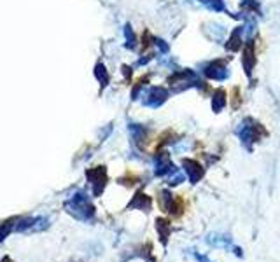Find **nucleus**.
<instances>
[{
    "instance_id": "12",
    "label": "nucleus",
    "mask_w": 280,
    "mask_h": 262,
    "mask_svg": "<svg viewBox=\"0 0 280 262\" xmlns=\"http://www.w3.org/2000/svg\"><path fill=\"white\" fill-rule=\"evenodd\" d=\"M242 34H243V26H238V28L235 30L233 34H231L230 40L226 44V47L230 51H238L242 47Z\"/></svg>"
},
{
    "instance_id": "19",
    "label": "nucleus",
    "mask_w": 280,
    "mask_h": 262,
    "mask_svg": "<svg viewBox=\"0 0 280 262\" xmlns=\"http://www.w3.org/2000/svg\"><path fill=\"white\" fill-rule=\"evenodd\" d=\"M191 254L194 255V259H196L198 262H212V261H210V259H207L205 255H200V254H196V252H194V250H191Z\"/></svg>"
},
{
    "instance_id": "13",
    "label": "nucleus",
    "mask_w": 280,
    "mask_h": 262,
    "mask_svg": "<svg viewBox=\"0 0 280 262\" xmlns=\"http://www.w3.org/2000/svg\"><path fill=\"white\" fill-rule=\"evenodd\" d=\"M226 103H228V100H226L224 89H217V91L214 93V96H212V108H214V112H221L222 108L226 107Z\"/></svg>"
},
{
    "instance_id": "9",
    "label": "nucleus",
    "mask_w": 280,
    "mask_h": 262,
    "mask_svg": "<svg viewBox=\"0 0 280 262\" xmlns=\"http://www.w3.org/2000/svg\"><path fill=\"white\" fill-rule=\"evenodd\" d=\"M207 243L215 248H233V243H231V238L228 234H219V233H212L207 238Z\"/></svg>"
},
{
    "instance_id": "8",
    "label": "nucleus",
    "mask_w": 280,
    "mask_h": 262,
    "mask_svg": "<svg viewBox=\"0 0 280 262\" xmlns=\"http://www.w3.org/2000/svg\"><path fill=\"white\" fill-rule=\"evenodd\" d=\"M151 206H152V200L142 191H138L137 194L133 196V200L128 203V210L137 208V210H144V212H151Z\"/></svg>"
},
{
    "instance_id": "11",
    "label": "nucleus",
    "mask_w": 280,
    "mask_h": 262,
    "mask_svg": "<svg viewBox=\"0 0 280 262\" xmlns=\"http://www.w3.org/2000/svg\"><path fill=\"white\" fill-rule=\"evenodd\" d=\"M242 63H243V70H245L247 75L252 74V68L256 65V56H254V49H252V42L249 40L247 47L243 49V54H242Z\"/></svg>"
},
{
    "instance_id": "14",
    "label": "nucleus",
    "mask_w": 280,
    "mask_h": 262,
    "mask_svg": "<svg viewBox=\"0 0 280 262\" xmlns=\"http://www.w3.org/2000/svg\"><path fill=\"white\" fill-rule=\"evenodd\" d=\"M200 2L205 5L207 9H210V11H215V13H219V11H224V0H200Z\"/></svg>"
},
{
    "instance_id": "5",
    "label": "nucleus",
    "mask_w": 280,
    "mask_h": 262,
    "mask_svg": "<svg viewBox=\"0 0 280 262\" xmlns=\"http://www.w3.org/2000/svg\"><path fill=\"white\" fill-rule=\"evenodd\" d=\"M167 98H168V91L165 89V87H151L146 95L144 103H146L147 107L158 108L159 105H163L165 101H167Z\"/></svg>"
},
{
    "instance_id": "4",
    "label": "nucleus",
    "mask_w": 280,
    "mask_h": 262,
    "mask_svg": "<svg viewBox=\"0 0 280 262\" xmlns=\"http://www.w3.org/2000/svg\"><path fill=\"white\" fill-rule=\"evenodd\" d=\"M203 74L212 81H224L230 75V72H228V68L222 61H212L203 67Z\"/></svg>"
},
{
    "instance_id": "2",
    "label": "nucleus",
    "mask_w": 280,
    "mask_h": 262,
    "mask_svg": "<svg viewBox=\"0 0 280 262\" xmlns=\"http://www.w3.org/2000/svg\"><path fill=\"white\" fill-rule=\"evenodd\" d=\"M67 208H68V213H72L75 219H81V221H88L89 217H93V213H95L93 204H89L88 200H86L83 194L74 196L70 203L67 204Z\"/></svg>"
},
{
    "instance_id": "10",
    "label": "nucleus",
    "mask_w": 280,
    "mask_h": 262,
    "mask_svg": "<svg viewBox=\"0 0 280 262\" xmlns=\"http://www.w3.org/2000/svg\"><path fill=\"white\" fill-rule=\"evenodd\" d=\"M156 231H158L161 245L167 246L168 238H170V234H172V224L167 221V219H156Z\"/></svg>"
},
{
    "instance_id": "18",
    "label": "nucleus",
    "mask_w": 280,
    "mask_h": 262,
    "mask_svg": "<svg viewBox=\"0 0 280 262\" xmlns=\"http://www.w3.org/2000/svg\"><path fill=\"white\" fill-rule=\"evenodd\" d=\"M231 98H233V100H231V101H233V107L237 108V107H238V87H235V89H233V93H231Z\"/></svg>"
},
{
    "instance_id": "6",
    "label": "nucleus",
    "mask_w": 280,
    "mask_h": 262,
    "mask_svg": "<svg viewBox=\"0 0 280 262\" xmlns=\"http://www.w3.org/2000/svg\"><path fill=\"white\" fill-rule=\"evenodd\" d=\"M182 166H184V171L191 183H198V180L203 179L205 170L201 168V164L198 161H194V159H184V161H182Z\"/></svg>"
},
{
    "instance_id": "17",
    "label": "nucleus",
    "mask_w": 280,
    "mask_h": 262,
    "mask_svg": "<svg viewBox=\"0 0 280 262\" xmlns=\"http://www.w3.org/2000/svg\"><path fill=\"white\" fill-rule=\"evenodd\" d=\"M154 46L159 47L161 53H168V44H165V40H161V39H154Z\"/></svg>"
},
{
    "instance_id": "3",
    "label": "nucleus",
    "mask_w": 280,
    "mask_h": 262,
    "mask_svg": "<svg viewBox=\"0 0 280 262\" xmlns=\"http://www.w3.org/2000/svg\"><path fill=\"white\" fill-rule=\"evenodd\" d=\"M154 173L156 177H165L167 173H172V171L175 170V166H173V162L170 161V154L168 152H158V156L154 158Z\"/></svg>"
},
{
    "instance_id": "1",
    "label": "nucleus",
    "mask_w": 280,
    "mask_h": 262,
    "mask_svg": "<svg viewBox=\"0 0 280 262\" xmlns=\"http://www.w3.org/2000/svg\"><path fill=\"white\" fill-rule=\"evenodd\" d=\"M168 84H170L172 91L179 93V91H182V89H186V87H189V86H198V87H200L203 82H200L196 72H193V70H189V68H188V70L175 72V74L168 79Z\"/></svg>"
},
{
    "instance_id": "16",
    "label": "nucleus",
    "mask_w": 280,
    "mask_h": 262,
    "mask_svg": "<svg viewBox=\"0 0 280 262\" xmlns=\"http://www.w3.org/2000/svg\"><path fill=\"white\" fill-rule=\"evenodd\" d=\"M240 5H242V9H249L252 13H256V11L259 9V2H258V0H242Z\"/></svg>"
},
{
    "instance_id": "7",
    "label": "nucleus",
    "mask_w": 280,
    "mask_h": 262,
    "mask_svg": "<svg viewBox=\"0 0 280 262\" xmlns=\"http://www.w3.org/2000/svg\"><path fill=\"white\" fill-rule=\"evenodd\" d=\"M88 179L91 180L93 191H95V194L100 196L102 191H104V187H105V182H107L105 168L104 166H98V168H95V170H89L88 171Z\"/></svg>"
},
{
    "instance_id": "15",
    "label": "nucleus",
    "mask_w": 280,
    "mask_h": 262,
    "mask_svg": "<svg viewBox=\"0 0 280 262\" xmlns=\"http://www.w3.org/2000/svg\"><path fill=\"white\" fill-rule=\"evenodd\" d=\"M182 180H184V173H182V171L180 170H173L170 173V179H168V183H170V185H179L180 182H182Z\"/></svg>"
}]
</instances>
